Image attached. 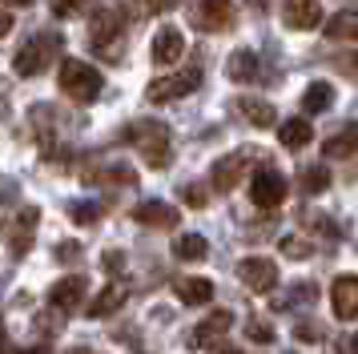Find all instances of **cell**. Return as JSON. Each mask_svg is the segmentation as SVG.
I'll list each match as a JSON object with an SVG mask.
<instances>
[{
    "instance_id": "1",
    "label": "cell",
    "mask_w": 358,
    "mask_h": 354,
    "mask_svg": "<svg viewBox=\"0 0 358 354\" xmlns=\"http://www.w3.org/2000/svg\"><path fill=\"white\" fill-rule=\"evenodd\" d=\"M125 41V8L117 4H105L89 16V45L105 52V57H117V45Z\"/></svg>"
},
{
    "instance_id": "2",
    "label": "cell",
    "mask_w": 358,
    "mask_h": 354,
    "mask_svg": "<svg viewBox=\"0 0 358 354\" xmlns=\"http://www.w3.org/2000/svg\"><path fill=\"white\" fill-rule=\"evenodd\" d=\"M57 85H61V93L73 97V101H93L101 93V73L93 69L89 61H77V57H69L61 61V73H57Z\"/></svg>"
},
{
    "instance_id": "3",
    "label": "cell",
    "mask_w": 358,
    "mask_h": 354,
    "mask_svg": "<svg viewBox=\"0 0 358 354\" xmlns=\"http://www.w3.org/2000/svg\"><path fill=\"white\" fill-rule=\"evenodd\" d=\"M61 48H65V36H52V32L33 36V41L17 52V73L20 77H41V73L61 57Z\"/></svg>"
},
{
    "instance_id": "4",
    "label": "cell",
    "mask_w": 358,
    "mask_h": 354,
    "mask_svg": "<svg viewBox=\"0 0 358 354\" xmlns=\"http://www.w3.org/2000/svg\"><path fill=\"white\" fill-rule=\"evenodd\" d=\"M129 141L141 149V157L153 165V169H165L169 165V129L162 121H137L129 133Z\"/></svg>"
},
{
    "instance_id": "5",
    "label": "cell",
    "mask_w": 358,
    "mask_h": 354,
    "mask_svg": "<svg viewBox=\"0 0 358 354\" xmlns=\"http://www.w3.org/2000/svg\"><path fill=\"white\" fill-rule=\"evenodd\" d=\"M197 85H201V69L197 64H189V69H181V73H169V77H157L153 85L145 89V97L149 101H178V97H185V93H194Z\"/></svg>"
},
{
    "instance_id": "6",
    "label": "cell",
    "mask_w": 358,
    "mask_h": 354,
    "mask_svg": "<svg viewBox=\"0 0 358 354\" xmlns=\"http://www.w3.org/2000/svg\"><path fill=\"white\" fill-rule=\"evenodd\" d=\"M250 201L258 209H278L286 201V177L270 165H262L258 174L250 177Z\"/></svg>"
},
{
    "instance_id": "7",
    "label": "cell",
    "mask_w": 358,
    "mask_h": 354,
    "mask_svg": "<svg viewBox=\"0 0 358 354\" xmlns=\"http://www.w3.org/2000/svg\"><path fill=\"white\" fill-rule=\"evenodd\" d=\"M234 16H238L234 0H197L189 20H194V29H201V32H222V29L234 24Z\"/></svg>"
},
{
    "instance_id": "8",
    "label": "cell",
    "mask_w": 358,
    "mask_h": 354,
    "mask_svg": "<svg viewBox=\"0 0 358 354\" xmlns=\"http://www.w3.org/2000/svg\"><path fill=\"white\" fill-rule=\"evenodd\" d=\"M238 278H242L254 294H270V290L278 286V266L270 257H258V254L242 257V262H238Z\"/></svg>"
},
{
    "instance_id": "9",
    "label": "cell",
    "mask_w": 358,
    "mask_h": 354,
    "mask_svg": "<svg viewBox=\"0 0 358 354\" xmlns=\"http://www.w3.org/2000/svg\"><path fill=\"white\" fill-rule=\"evenodd\" d=\"M85 294H89V282H85L81 274H69V278H61V282L49 290V306L57 314H73V310L85 306Z\"/></svg>"
},
{
    "instance_id": "10",
    "label": "cell",
    "mask_w": 358,
    "mask_h": 354,
    "mask_svg": "<svg viewBox=\"0 0 358 354\" xmlns=\"http://www.w3.org/2000/svg\"><path fill=\"white\" fill-rule=\"evenodd\" d=\"M330 306H334V318L358 322V274L334 278V286H330Z\"/></svg>"
},
{
    "instance_id": "11",
    "label": "cell",
    "mask_w": 358,
    "mask_h": 354,
    "mask_svg": "<svg viewBox=\"0 0 358 354\" xmlns=\"http://www.w3.org/2000/svg\"><path fill=\"white\" fill-rule=\"evenodd\" d=\"M254 157V149H238V153H229V157H222L217 165H213V174H210V181H213V190H222V193H229L238 181H242V174H245V161Z\"/></svg>"
},
{
    "instance_id": "12",
    "label": "cell",
    "mask_w": 358,
    "mask_h": 354,
    "mask_svg": "<svg viewBox=\"0 0 358 354\" xmlns=\"http://www.w3.org/2000/svg\"><path fill=\"white\" fill-rule=\"evenodd\" d=\"M181 52H185V36H181L173 24L157 29L153 45H149V57H153V64H178V61H181Z\"/></svg>"
},
{
    "instance_id": "13",
    "label": "cell",
    "mask_w": 358,
    "mask_h": 354,
    "mask_svg": "<svg viewBox=\"0 0 358 354\" xmlns=\"http://www.w3.org/2000/svg\"><path fill=\"white\" fill-rule=\"evenodd\" d=\"M282 20H286V29H318L322 24V4L318 0H286Z\"/></svg>"
},
{
    "instance_id": "14",
    "label": "cell",
    "mask_w": 358,
    "mask_h": 354,
    "mask_svg": "<svg viewBox=\"0 0 358 354\" xmlns=\"http://www.w3.org/2000/svg\"><path fill=\"white\" fill-rule=\"evenodd\" d=\"M229 326H234V314H229V310H213L210 318H206L194 334H189V346H213L217 338H226Z\"/></svg>"
},
{
    "instance_id": "15",
    "label": "cell",
    "mask_w": 358,
    "mask_h": 354,
    "mask_svg": "<svg viewBox=\"0 0 358 354\" xmlns=\"http://www.w3.org/2000/svg\"><path fill=\"white\" fill-rule=\"evenodd\" d=\"M133 218L141 225H153V229H157V225H162V229H173V225H178V209L165 206V201H141V206L133 209Z\"/></svg>"
},
{
    "instance_id": "16",
    "label": "cell",
    "mask_w": 358,
    "mask_h": 354,
    "mask_svg": "<svg viewBox=\"0 0 358 354\" xmlns=\"http://www.w3.org/2000/svg\"><path fill=\"white\" fill-rule=\"evenodd\" d=\"M238 113H242L254 129H270L278 121L274 105H270V101H258V97H238Z\"/></svg>"
},
{
    "instance_id": "17",
    "label": "cell",
    "mask_w": 358,
    "mask_h": 354,
    "mask_svg": "<svg viewBox=\"0 0 358 354\" xmlns=\"http://www.w3.org/2000/svg\"><path fill=\"white\" fill-rule=\"evenodd\" d=\"M121 306H125V286H121V282H109L101 294H93L89 314H93V318H109V314H117Z\"/></svg>"
},
{
    "instance_id": "18",
    "label": "cell",
    "mask_w": 358,
    "mask_h": 354,
    "mask_svg": "<svg viewBox=\"0 0 358 354\" xmlns=\"http://www.w3.org/2000/svg\"><path fill=\"white\" fill-rule=\"evenodd\" d=\"M258 69H262V61L250 52V48H238V52H229V61H226V73L234 80H258Z\"/></svg>"
},
{
    "instance_id": "19",
    "label": "cell",
    "mask_w": 358,
    "mask_h": 354,
    "mask_svg": "<svg viewBox=\"0 0 358 354\" xmlns=\"http://www.w3.org/2000/svg\"><path fill=\"white\" fill-rule=\"evenodd\" d=\"M278 141L286 145V149H306L314 141V129H310L306 117H294V121H286V125L278 129Z\"/></svg>"
},
{
    "instance_id": "20",
    "label": "cell",
    "mask_w": 358,
    "mask_h": 354,
    "mask_svg": "<svg viewBox=\"0 0 358 354\" xmlns=\"http://www.w3.org/2000/svg\"><path fill=\"white\" fill-rule=\"evenodd\" d=\"M358 149V121L355 125H342L334 137H326V145H322V153L326 157H350Z\"/></svg>"
},
{
    "instance_id": "21",
    "label": "cell",
    "mask_w": 358,
    "mask_h": 354,
    "mask_svg": "<svg viewBox=\"0 0 358 354\" xmlns=\"http://www.w3.org/2000/svg\"><path fill=\"white\" fill-rule=\"evenodd\" d=\"M178 298L185 306H206L213 298V282L210 278H181L178 282Z\"/></svg>"
},
{
    "instance_id": "22",
    "label": "cell",
    "mask_w": 358,
    "mask_h": 354,
    "mask_svg": "<svg viewBox=\"0 0 358 354\" xmlns=\"http://www.w3.org/2000/svg\"><path fill=\"white\" fill-rule=\"evenodd\" d=\"M334 105V85L330 80H314L306 85V93H302V109L306 113H326Z\"/></svg>"
},
{
    "instance_id": "23",
    "label": "cell",
    "mask_w": 358,
    "mask_h": 354,
    "mask_svg": "<svg viewBox=\"0 0 358 354\" xmlns=\"http://www.w3.org/2000/svg\"><path fill=\"white\" fill-rule=\"evenodd\" d=\"M326 36L330 41H358V13H350V8L334 13L326 20Z\"/></svg>"
},
{
    "instance_id": "24",
    "label": "cell",
    "mask_w": 358,
    "mask_h": 354,
    "mask_svg": "<svg viewBox=\"0 0 358 354\" xmlns=\"http://www.w3.org/2000/svg\"><path fill=\"white\" fill-rule=\"evenodd\" d=\"M206 250H210V246H206V238H197V234H181V238L173 241V257H178V262H201Z\"/></svg>"
},
{
    "instance_id": "25",
    "label": "cell",
    "mask_w": 358,
    "mask_h": 354,
    "mask_svg": "<svg viewBox=\"0 0 358 354\" xmlns=\"http://www.w3.org/2000/svg\"><path fill=\"white\" fill-rule=\"evenodd\" d=\"M302 190L306 193L330 190V169H326V165H306V169H302Z\"/></svg>"
},
{
    "instance_id": "26",
    "label": "cell",
    "mask_w": 358,
    "mask_h": 354,
    "mask_svg": "<svg viewBox=\"0 0 358 354\" xmlns=\"http://www.w3.org/2000/svg\"><path fill=\"white\" fill-rule=\"evenodd\" d=\"M121 4H133V13L137 16H153V13H169V8H178L181 0H121Z\"/></svg>"
},
{
    "instance_id": "27",
    "label": "cell",
    "mask_w": 358,
    "mask_h": 354,
    "mask_svg": "<svg viewBox=\"0 0 358 354\" xmlns=\"http://www.w3.org/2000/svg\"><path fill=\"white\" fill-rule=\"evenodd\" d=\"M245 338H250V342H262V346H270L278 334H274V326H270V322L250 318V322H245Z\"/></svg>"
},
{
    "instance_id": "28",
    "label": "cell",
    "mask_w": 358,
    "mask_h": 354,
    "mask_svg": "<svg viewBox=\"0 0 358 354\" xmlns=\"http://www.w3.org/2000/svg\"><path fill=\"white\" fill-rule=\"evenodd\" d=\"M69 213H73V222H77V225L101 222V206H97V201H73V209H69Z\"/></svg>"
},
{
    "instance_id": "29",
    "label": "cell",
    "mask_w": 358,
    "mask_h": 354,
    "mask_svg": "<svg viewBox=\"0 0 358 354\" xmlns=\"http://www.w3.org/2000/svg\"><path fill=\"white\" fill-rule=\"evenodd\" d=\"M105 274H109L113 282L125 274V254H121V250H105Z\"/></svg>"
},
{
    "instance_id": "30",
    "label": "cell",
    "mask_w": 358,
    "mask_h": 354,
    "mask_svg": "<svg viewBox=\"0 0 358 354\" xmlns=\"http://www.w3.org/2000/svg\"><path fill=\"white\" fill-rule=\"evenodd\" d=\"M278 246H282V254H286V257H306L310 254V241L294 238V234H290V238H282Z\"/></svg>"
},
{
    "instance_id": "31",
    "label": "cell",
    "mask_w": 358,
    "mask_h": 354,
    "mask_svg": "<svg viewBox=\"0 0 358 354\" xmlns=\"http://www.w3.org/2000/svg\"><path fill=\"white\" fill-rule=\"evenodd\" d=\"M181 201L194 206V209H206V201H210V197H206V185H185V190H181Z\"/></svg>"
},
{
    "instance_id": "32",
    "label": "cell",
    "mask_w": 358,
    "mask_h": 354,
    "mask_svg": "<svg viewBox=\"0 0 358 354\" xmlns=\"http://www.w3.org/2000/svg\"><path fill=\"white\" fill-rule=\"evenodd\" d=\"M89 0H52V13L57 16H77Z\"/></svg>"
},
{
    "instance_id": "33",
    "label": "cell",
    "mask_w": 358,
    "mask_h": 354,
    "mask_svg": "<svg viewBox=\"0 0 358 354\" xmlns=\"http://www.w3.org/2000/svg\"><path fill=\"white\" fill-rule=\"evenodd\" d=\"M298 338H302V342H318L322 330H314V322H302V326H298Z\"/></svg>"
},
{
    "instance_id": "34",
    "label": "cell",
    "mask_w": 358,
    "mask_h": 354,
    "mask_svg": "<svg viewBox=\"0 0 358 354\" xmlns=\"http://www.w3.org/2000/svg\"><path fill=\"white\" fill-rule=\"evenodd\" d=\"M81 254V246L77 241H65V246H57V257H77Z\"/></svg>"
},
{
    "instance_id": "35",
    "label": "cell",
    "mask_w": 358,
    "mask_h": 354,
    "mask_svg": "<svg viewBox=\"0 0 358 354\" xmlns=\"http://www.w3.org/2000/svg\"><path fill=\"white\" fill-rule=\"evenodd\" d=\"M342 351H346V354H358V334L350 338V342H346V346H342Z\"/></svg>"
},
{
    "instance_id": "36",
    "label": "cell",
    "mask_w": 358,
    "mask_h": 354,
    "mask_svg": "<svg viewBox=\"0 0 358 354\" xmlns=\"http://www.w3.org/2000/svg\"><path fill=\"white\" fill-rule=\"evenodd\" d=\"M346 73H350V77L358 80V57H355V61H346Z\"/></svg>"
},
{
    "instance_id": "37",
    "label": "cell",
    "mask_w": 358,
    "mask_h": 354,
    "mask_svg": "<svg viewBox=\"0 0 358 354\" xmlns=\"http://www.w3.org/2000/svg\"><path fill=\"white\" fill-rule=\"evenodd\" d=\"M4 4H8V8H20V4H33V0H4Z\"/></svg>"
},
{
    "instance_id": "38",
    "label": "cell",
    "mask_w": 358,
    "mask_h": 354,
    "mask_svg": "<svg viewBox=\"0 0 358 354\" xmlns=\"http://www.w3.org/2000/svg\"><path fill=\"white\" fill-rule=\"evenodd\" d=\"M69 354H97V351H89V346H73Z\"/></svg>"
},
{
    "instance_id": "39",
    "label": "cell",
    "mask_w": 358,
    "mask_h": 354,
    "mask_svg": "<svg viewBox=\"0 0 358 354\" xmlns=\"http://www.w3.org/2000/svg\"><path fill=\"white\" fill-rule=\"evenodd\" d=\"M213 354H242V351H234V346H226V351H222V346H217Z\"/></svg>"
}]
</instances>
